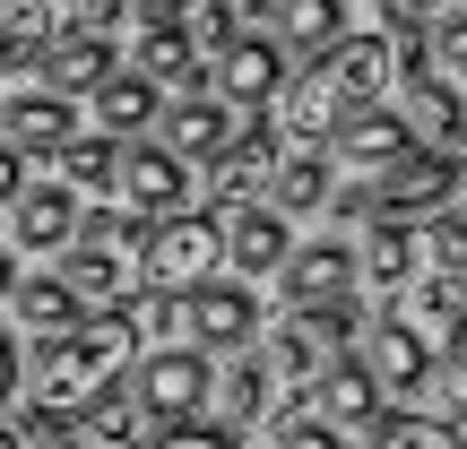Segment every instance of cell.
Wrapping results in <instances>:
<instances>
[{
	"label": "cell",
	"instance_id": "1",
	"mask_svg": "<svg viewBox=\"0 0 467 449\" xmlns=\"http://www.w3.org/2000/svg\"><path fill=\"white\" fill-rule=\"evenodd\" d=\"M130 363H139L130 302H121V311H87V320H69V329H44L35 337V406L61 415V423H78Z\"/></svg>",
	"mask_w": 467,
	"mask_h": 449
},
{
	"label": "cell",
	"instance_id": "2",
	"mask_svg": "<svg viewBox=\"0 0 467 449\" xmlns=\"http://www.w3.org/2000/svg\"><path fill=\"white\" fill-rule=\"evenodd\" d=\"M225 268V242H217V217L200 208H173V217H148L139 233V285L148 294H191Z\"/></svg>",
	"mask_w": 467,
	"mask_h": 449
},
{
	"label": "cell",
	"instance_id": "3",
	"mask_svg": "<svg viewBox=\"0 0 467 449\" xmlns=\"http://www.w3.org/2000/svg\"><path fill=\"white\" fill-rule=\"evenodd\" d=\"M208 354L200 346H156L139 354V381H130V406L139 423H182V415H208Z\"/></svg>",
	"mask_w": 467,
	"mask_h": 449
},
{
	"label": "cell",
	"instance_id": "4",
	"mask_svg": "<svg viewBox=\"0 0 467 449\" xmlns=\"http://www.w3.org/2000/svg\"><path fill=\"white\" fill-rule=\"evenodd\" d=\"M355 363L372 372V389H381V398H416V389L441 372L433 346H424L399 311H381V320H364V329H355Z\"/></svg>",
	"mask_w": 467,
	"mask_h": 449
},
{
	"label": "cell",
	"instance_id": "5",
	"mask_svg": "<svg viewBox=\"0 0 467 449\" xmlns=\"http://www.w3.org/2000/svg\"><path fill=\"white\" fill-rule=\"evenodd\" d=\"M459 190V148H407L399 165H381V182H372V217H433L441 199Z\"/></svg>",
	"mask_w": 467,
	"mask_h": 449
},
{
	"label": "cell",
	"instance_id": "6",
	"mask_svg": "<svg viewBox=\"0 0 467 449\" xmlns=\"http://www.w3.org/2000/svg\"><path fill=\"white\" fill-rule=\"evenodd\" d=\"M113 190L130 217H173V208H191V165L173 148H156V138H130L113 156Z\"/></svg>",
	"mask_w": 467,
	"mask_h": 449
},
{
	"label": "cell",
	"instance_id": "7",
	"mask_svg": "<svg viewBox=\"0 0 467 449\" xmlns=\"http://www.w3.org/2000/svg\"><path fill=\"white\" fill-rule=\"evenodd\" d=\"M182 329H191V346H200V354H234V346L260 337V294L208 277V285H191V294H182Z\"/></svg>",
	"mask_w": 467,
	"mask_h": 449
},
{
	"label": "cell",
	"instance_id": "8",
	"mask_svg": "<svg viewBox=\"0 0 467 449\" xmlns=\"http://www.w3.org/2000/svg\"><path fill=\"white\" fill-rule=\"evenodd\" d=\"M277 285H285V311L329 302V294H355V242H337V233H320V242H285Z\"/></svg>",
	"mask_w": 467,
	"mask_h": 449
},
{
	"label": "cell",
	"instance_id": "9",
	"mask_svg": "<svg viewBox=\"0 0 467 449\" xmlns=\"http://www.w3.org/2000/svg\"><path fill=\"white\" fill-rule=\"evenodd\" d=\"M217 242H225V260L243 268V285H260V277H277V260H285V242H295V225H285L268 199H234V217L217 225Z\"/></svg>",
	"mask_w": 467,
	"mask_h": 449
},
{
	"label": "cell",
	"instance_id": "10",
	"mask_svg": "<svg viewBox=\"0 0 467 449\" xmlns=\"http://www.w3.org/2000/svg\"><path fill=\"white\" fill-rule=\"evenodd\" d=\"M303 406H312V415H329L337 433H364V423L389 415V398L372 389V372L355 363V354H329V363L312 372V398H303Z\"/></svg>",
	"mask_w": 467,
	"mask_h": 449
},
{
	"label": "cell",
	"instance_id": "11",
	"mask_svg": "<svg viewBox=\"0 0 467 449\" xmlns=\"http://www.w3.org/2000/svg\"><path fill=\"white\" fill-rule=\"evenodd\" d=\"M312 69L329 78V96L347 104H381V87H389V35H337L329 52H312Z\"/></svg>",
	"mask_w": 467,
	"mask_h": 449
},
{
	"label": "cell",
	"instance_id": "12",
	"mask_svg": "<svg viewBox=\"0 0 467 449\" xmlns=\"http://www.w3.org/2000/svg\"><path fill=\"white\" fill-rule=\"evenodd\" d=\"M277 87H285V52L243 26L217 52V104H251V113H260V104H277Z\"/></svg>",
	"mask_w": 467,
	"mask_h": 449
},
{
	"label": "cell",
	"instance_id": "13",
	"mask_svg": "<svg viewBox=\"0 0 467 449\" xmlns=\"http://www.w3.org/2000/svg\"><path fill=\"white\" fill-rule=\"evenodd\" d=\"M399 294L416 302V311H407V329L433 346V363H459V354H467V337H459V329H467V311H459V302H467L459 277H441V268H433V277H407Z\"/></svg>",
	"mask_w": 467,
	"mask_h": 449
},
{
	"label": "cell",
	"instance_id": "14",
	"mask_svg": "<svg viewBox=\"0 0 467 449\" xmlns=\"http://www.w3.org/2000/svg\"><path fill=\"white\" fill-rule=\"evenodd\" d=\"M329 148L347 156V165L381 173V165H399V156L416 148V130H407V121H399V104H355V113H337Z\"/></svg>",
	"mask_w": 467,
	"mask_h": 449
},
{
	"label": "cell",
	"instance_id": "15",
	"mask_svg": "<svg viewBox=\"0 0 467 449\" xmlns=\"http://www.w3.org/2000/svg\"><path fill=\"white\" fill-rule=\"evenodd\" d=\"M69 130H78V104L52 96V87H17V96L0 104V138H9L17 156H52Z\"/></svg>",
	"mask_w": 467,
	"mask_h": 449
},
{
	"label": "cell",
	"instance_id": "16",
	"mask_svg": "<svg viewBox=\"0 0 467 449\" xmlns=\"http://www.w3.org/2000/svg\"><path fill=\"white\" fill-rule=\"evenodd\" d=\"M9 233L26 250H61L78 233V190L69 182H17L9 190Z\"/></svg>",
	"mask_w": 467,
	"mask_h": 449
},
{
	"label": "cell",
	"instance_id": "17",
	"mask_svg": "<svg viewBox=\"0 0 467 449\" xmlns=\"http://www.w3.org/2000/svg\"><path fill=\"white\" fill-rule=\"evenodd\" d=\"M399 78H407L399 121H407L416 138H433V148H459V130H467V113H459V78H441V69H424V61H407Z\"/></svg>",
	"mask_w": 467,
	"mask_h": 449
},
{
	"label": "cell",
	"instance_id": "18",
	"mask_svg": "<svg viewBox=\"0 0 467 449\" xmlns=\"http://www.w3.org/2000/svg\"><path fill=\"white\" fill-rule=\"evenodd\" d=\"M35 69H44V87L52 96H87V87L104 78V69H113V35H87V26H52V44L35 52Z\"/></svg>",
	"mask_w": 467,
	"mask_h": 449
},
{
	"label": "cell",
	"instance_id": "19",
	"mask_svg": "<svg viewBox=\"0 0 467 449\" xmlns=\"http://www.w3.org/2000/svg\"><path fill=\"white\" fill-rule=\"evenodd\" d=\"M364 225H372V233L355 242V277H364L372 294L399 302V285L416 277V225H407V217H364Z\"/></svg>",
	"mask_w": 467,
	"mask_h": 449
},
{
	"label": "cell",
	"instance_id": "20",
	"mask_svg": "<svg viewBox=\"0 0 467 449\" xmlns=\"http://www.w3.org/2000/svg\"><path fill=\"white\" fill-rule=\"evenodd\" d=\"M268 381H277V372H268L260 354L234 346V363H225V372H208V406H217L208 423H225V433H251V423L268 415Z\"/></svg>",
	"mask_w": 467,
	"mask_h": 449
},
{
	"label": "cell",
	"instance_id": "21",
	"mask_svg": "<svg viewBox=\"0 0 467 449\" xmlns=\"http://www.w3.org/2000/svg\"><path fill=\"white\" fill-rule=\"evenodd\" d=\"M277 52H329L347 35V0H260Z\"/></svg>",
	"mask_w": 467,
	"mask_h": 449
},
{
	"label": "cell",
	"instance_id": "22",
	"mask_svg": "<svg viewBox=\"0 0 467 449\" xmlns=\"http://www.w3.org/2000/svg\"><path fill=\"white\" fill-rule=\"evenodd\" d=\"M234 138V104H217V96H200V87H182V104H165V138L156 148H173L191 165V156H217Z\"/></svg>",
	"mask_w": 467,
	"mask_h": 449
},
{
	"label": "cell",
	"instance_id": "23",
	"mask_svg": "<svg viewBox=\"0 0 467 449\" xmlns=\"http://www.w3.org/2000/svg\"><path fill=\"white\" fill-rule=\"evenodd\" d=\"M61 294L78 311H121V250H96V242H61Z\"/></svg>",
	"mask_w": 467,
	"mask_h": 449
},
{
	"label": "cell",
	"instance_id": "24",
	"mask_svg": "<svg viewBox=\"0 0 467 449\" xmlns=\"http://www.w3.org/2000/svg\"><path fill=\"white\" fill-rule=\"evenodd\" d=\"M277 96H285V104H277V121H268V130L295 138V148H320V138L337 130V113H347V104L329 96V78H320V69H303V78L277 87Z\"/></svg>",
	"mask_w": 467,
	"mask_h": 449
},
{
	"label": "cell",
	"instance_id": "25",
	"mask_svg": "<svg viewBox=\"0 0 467 449\" xmlns=\"http://www.w3.org/2000/svg\"><path fill=\"white\" fill-rule=\"evenodd\" d=\"M277 148H285V138L268 130V121H260V130H243V138H225V148L208 156V165H217V173H208V182H217V199H260V182H268V165H277Z\"/></svg>",
	"mask_w": 467,
	"mask_h": 449
},
{
	"label": "cell",
	"instance_id": "26",
	"mask_svg": "<svg viewBox=\"0 0 467 449\" xmlns=\"http://www.w3.org/2000/svg\"><path fill=\"white\" fill-rule=\"evenodd\" d=\"M260 190H268L277 217H312V208L329 199V156H320V148H295V156H285V148H277V165H268Z\"/></svg>",
	"mask_w": 467,
	"mask_h": 449
},
{
	"label": "cell",
	"instance_id": "27",
	"mask_svg": "<svg viewBox=\"0 0 467 449\" xmlns=\"http://www.w3.org/2000/svg\"><path fill=\"white\" fill-rule=\"evenodd\" d=\"M139 78L173 87V96H182V87H208V52L191 44L182 26H148V35H139Z\"/></svg>",
	"mask_w": 467,
	"mask_h": 449
},
{
	"label": "cell",
	"instance_id": "28",
	"mask_svg": "<svg viewBox=\"0 0 467 449\" xmlns=\"http://www.w3.org/2000/svg\"><path fill=\"white\" fill-rule=\"evenodd\" d=\"M87 96H96V121H104V138H139L156 121V87L139 78V69H104L96 87H87Z\"/></svg>",
	"mask_w": 467,
	"mask_h": 449
},
{
	"label": "cell",
	"instance_id": "29",
	"mask_svg": "<svg viewBox=\"0 0 467 449\" xmlns=\"http://www.w3.org/2000/svg\"><path fill=\"white\" fill-rule=\"evenodd\" d=\"M113 156H121V138H78L69 130L61 148H52V182H69V190H113Z\"/></svg>",
	"mask_w": 467,
	"mask_h": 449
},
{
	"label": "cell",
	"instance_id": "30",
	"mask_svg": "<svg viewBox=\"0 0 467 449\" xmlns=\"http://www.w3.org/2000/svg\"><path fill=\"white\" fill-rule=\"evenodd\" d=\"M52 44V0H0V69H35Z\"/></svg>",
	"mask_w": 467,
	"mask_h": 449
},
{
	"label": "cell",
	"instance_id": "31",
	"mask_svg": "<svg viewBox=\"0 0 467 449\" xmlns=\"http://www.w3.org/2000/svg\"><path fill=\"white\" fill-rule=\"evenodd\" d=\"M9 311L44 337V329H69V320H78V302L61 294V277H52V268H35V277H9Z\"/></svg>",
	"mask_w": 467,
	"mask_h": 449
},
{
	"label": "cell",
	"instance_id": "32",
	"mask_svg": "<svg viewBox=\"0 0 467 449\" xmlns=\"http://www.w3.org/2000/svg\"><path fill=\"white\" fill-rule=\"evenodd\" d=\"M364 449H459V423L451 415H381V423H364Z\"/></svg>",
	"mask_w": 467,
	"mask_h": 449
},
{
	"label": "cell",
	"instance_id": "33",
	"mask_svg": "<svg viewBox=\"0 0 467 449\" xmlns=\"http://www.w3.org/2000/svg\"><path fill=\"white\" fill-rule=\"evenodd\" d=\"M303 329H312V346L320 354H347L355 346V329H364V302H355V294H329V302H303Z\"/></svg>",
	"mask_w": 467,
	"mask_h": 449
},
{
	"label": "cell",
	"instance_id": "34",
	"mask_svg": "<svg viewBox=\"0 0 467 449\" xmlns=\"http://www.w3.org/2000/svg\"><path fill=\"white\" fill-rule=\"evenodd\" d=\"M243 26H251V9H243V0H191V17H182V35H191L200 52H225Z\"/></svg>",
	"mask_w": 467,
	"mask_h": 449
},
{
	"label": "cell",
	"instance_id": "35",
	"mask_svg": "<svg viewBox=\"0 0 467 449\" xmlns=\"http://www.w3.org/2000/svg\"><path fill=\"white\" fill-rule=\"evenodd\" d=\"M268 449H347V433H337L329 415H312V406H285V415L268 423Z\"/></svg>",
	"mask_w": 467,
	"mask_h": 449
},
{
	"label": "cell",
	"instance_id": "36",
	"mask_svg": "<svg viewBox=\"0 0 467 449\" xmlns=\"http://www.w3.org/2000/svg\"><path fill=\"white\" fill-rule=\"evenodd\" d=\"M320 363H329V354L312 346V329H303V320H285V329L268 337V372H285V381H312Z\"/></svg>",
	"mask_w": 467,
	"mask_h": 449
},
{
	"label": "cell",
	"instance_id": "37",
	"mask_svg": "<svg viewBox=\"0 0 467 449\" xmlns=\"http://www.w3.org/2000/svg\"><path fill=\"white\" fill-rule=\"evenodd\" d=\"M424 250H433L441 277H459V268H467V217H459L451 199H441V208H433V225H424Z\"/></svg>",
	"mask_w": 467,
	"mask_h": 449
},
{
	"label": "cell",
	"instance_id": "38",
	"mask_svg": "<svg viewBox=\"0 0 467 449\" xmlns=\"http://www.w3.org/2000/svg\"><path fill=\"white\" fill-rule=\"evenodd\" d=\"M148 449H234L225 423H208V415H182V423H156Z\"/></svg>",
	"mask_w": 467,
	"mask_h": 449
},
{
	"label": "cell",
	"instance_id": "39",
	"mask_svg": "<svg viewBox=\"0 0 467 449\" xmlns=\"http://www.w3.org/2000/svg\"><path fill=\"white\" fill-rule=\"evenodd\" d=\"M69 242L121 250V242H139V225H130V208H78V233H69Z\"/></svg>",
	"mask_w": 467,
	"mask_h": 449
},
{
	"label": "cell",
	"instance_id": "40",
	"mask_svg": "<svg viewBox=\"0 0 467 449\" xmlns=\"http://www.w3.org/2000/svg\"><path fill=\"white\" fill-rule=\"evenodd\" d=\"M87 423H96V441H113V449H139V406H130V398H113V389H104V398L87 406Z\"/></svg>",
	"mask_w": 467,
	"mask_h": 449
},
{
	"label": "cell",
	"instance_id": "41",
	"mask_svg": "<svg viewBox=\"0 0 467 449\" xmlns=\"http://www.w3.org/2000/svg\"><path fill=\"white\" fill-rule=\"evenodd\" d=\"M17 449H87V441L69 433L61 415H44V406H26V415H17Z\"/></svg>",
	"mask_w": 467,
	"mask_h": 449
},
{
	"label": "cell",
	"instance_id": "42",
	"mask_svg": "<svg viewBox=\"0 0 467 449\" xmlns=\"http://www.w3.org/2000/svg\"><path fill=\"white\" fill-rule=\"evenodd\" d=\"M121 17H130V0H78V26L87 35H113Z\"/></svg>",
	"mask_w": 467,
	"mask_h": 449
},
{
	"label": "cell",
	"instance_id": "43",
	"mask_svg": "<svg viewBox=\"0 0 467 449\" xmlns=\"http://www.w3.org/2000/svg\"><path fill=\"white\" fill-rule=\"evenodd\" d=\"M17 372H26V354H17V337H9V329H0V406H9V398H17Z\"/></svg>",
	"mask_w": 467,
	"mask_h": 449
},
{
	"label": "cell",
	"instance_id": "44",
	"mask_svg": "<svg viewBox=\"0 0 467 449\" xmlns=\"http://www.w3.org/2000/svg\"><path fill=\"white\" fill-rule=\"evenodd\" d=\"M320 208H337V217H372V190L364 182H347V190L329 182V199H320Z\"/></svg>",
	"mask_w": 467,
	"mask_h": 449
},
{
	"label": "cell",
	"instance_id": "45",
	"mask_svg": "<svg viewBox=\"0 0 467 449\" xmlns=\"http://www.w3.org/2000/svg\"><path fill=\"white\" fill-rule=\"evenodd\" d=\"M130 9L148 17V26H182V17H191V0H130Z\"/></svg>",
	"mask_w": 467,
	"mask_h": 449
},
{
	"label": "cell",
	"instance_id": "46",
	"mask_svg": "<svg viewBox=\"0 0 467 449\" xmlns=\"http://www.w3.org/2000/svg\"><path fill=\"white\" fill-rule=\"evenodd\" d=\"M17 165H26V156H17V148H9V138H0V199H9V190H17V182H26V173H17Z\"/></svg>",
	"mask_w": 467,
	"mask_h": 449
},
{
	"label": "cell",
	"instance_id": "47",
	"mask_svg": "<svg viewBox=\"0 0 467 449\" xmlns=\"http://www.w3.org/2000/svg\"><path fill=\"white\" fill-rule=\"evenodd\" d=\"M381 9V26H416V0H372Z\"/></svg>",
	"mask_w": 467,
	"mask_h": 449
},
{
	"label": "cell",
	"instance_id": "48",
	"mask_svg": "<svg viewBox=\"0 0 467 449\" xmlns=\"http://www.w3.org/2000/svg\"><path fill=\"white\" fill-rule=\"evenodd\" d=\"M9 277H17V268H9V250H0V302H9Z\"/></svg>",
	"mask_w": 467,
	"mask_h": 449
},
{
	"label": "cell",
	"instance_id": "49",
	"mask_svg": "<svg viewBox=\"0 0 467 449\" xmlns=\"http://www.w3.org/2000/svg\"><path fill=\"white\" fill-rule=\"evenodd\" d=\"M0 449H17V433H0Z\"/></svg>",
	"mask_w": 467,
	"mask_h": 449
},
{
	"label": "cell",
	"instance_id": "50",
	"mask_svg": "<svg viewBox=\"0 0 467 449\" xmlns=\"http://www.w3.org/2000/svg\"><path fill=\"white\" fill-rule=\"evenodd\" d=\"M243 9H260V0H243Z\"/></svg>",
	"mask_w": 467,
	"mask_h": 449
}]
</instances>
